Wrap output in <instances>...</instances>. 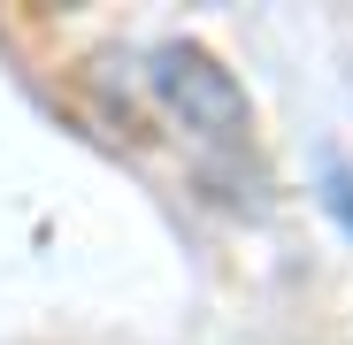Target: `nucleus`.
<instances>
[{
    "label": "nucleus",
    "mask_w": 353,
    "mask_h": 345,
    "mask_svg": "<svg viewBox=\"0 0 353 345\" xmlns=\"http://www.w3.org/2000/svg\"><path fill=\"white\" fill-rule=\"evenodd\" d=\"M323 207H330V222L353 238V161L345 154H323V192H315Z\"/></svg>",
    "instance_id": "obj_2"
},
{
    "label": "nucleus",
    "mask_w": 353,
    "mask_h": 345,
    "mask_svg": "<svg viewBox=\"0 0 353 345\" xmlns=\"http://www.w3.org/2000/svg\"><path fill=\"white\" fill-rule=\"evenodd\" d=\"M146 85H154V100H161L200 146L239 154V146L254 138V100H246V85L230 77L200 39H161V46L146 54Z\"/></svg>",
    "instance_id": "obj_1"
}]
</instances>
